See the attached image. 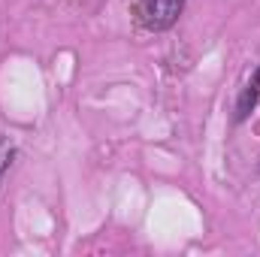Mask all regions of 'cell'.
I'll return each mask as SVG.
<instances>
[{
	"instance_id": "cell-2",
	"label": "cell",
	"mask_w": 260,
	"mask_h": 257,
	"mask_svg": "<svg viewBox=\"0 0 260 257\" xmlns=\"http://www.w3.org/2000/svg\"><path fill=\"white\" fill-rule=\"evenodd\" d=\"M9 160H12V145L0 136V179H3V173H6V167H9Z\"/></svg>"
},
{
	"instance_id": "cell-1",
	"label": "cell",
	"mask_w": 260,
	"mask_h": 257,
	"mask_svg": "<svg viewBox=\"0 0 260 257\" xmlns=\"http://www.w3.org/2000/svg\"><path fill=\"white\" fill-rule=\"evenodd\" d=\"M185 9V0H139V21L148 30H170Z\"/></svg>"
}]
</instances>
